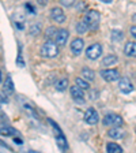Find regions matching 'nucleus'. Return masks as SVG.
<instances>
[{"instance_id":"obj_35","label":"nucleus","mask_w":136,"mask_h":153,"mask_svg":"<svg viewBox=\"0 0 136 153\" xmlns=\"http://www.w3.org/2000/svg\"><path fill=\"white\" fill-rule=\"evenodd\" d=\"M0 82H1V73H0Z\"/></svg>"},{"instance_id":"obj_2","label":"nucleus","mask_w":136,"mask_h":153,"mask_svg":"<svg viewBox=\"0 0 136 153\" xmlns=\"http://www.w3.org/2000/svg\"><path fill=\"white\" fill-rule=\"evenodd\" d=\"M41 56L46 59H53L59 55V47L54 41H45L41 47Z\"/></svg>"},{"instance_id":"obj_15","label":"nucleus","mask_w":136,"mask_h":153,"mask_svg":"<svg viewBox=\"0 0 136 153\" xmlns=\"http://www.w3.org/2000/svg\"><path fill=\"white\" fill-rule=\"evenodd\" d=\"M18 131L15 130L11 126H7V124H0V135H4V137H11V135H15Z\"/></svg>"},{"instance_id":"obj_8","label":"nucleus","mask_w":136,"mask_h":153,"mask_svg":"<svg viewBox=\"0 0 136 153\" xmlns=\"http://www.w3.org/2000/svg\"><path fill=\"white\" fill-rule=\"evenodd\" d=\"M99 120V115L94 108H89L85 114V122L87 124H97Z\"/></svg>"},{"instance_id":"obj_4","label":"nucleus","mask_w":136,"mask_h":153,"mask_svg":"<svg viewBox=\"0 0 136 153\" xmlns=\"http://www.w3.org/2000/svg\"><path fill=\"white\" fill-rule=\"evenodd\" d=\"M104 124L105 126H112V128L121 127L124 124V120L120 115H117V114H108L104 118Z\"/></svg>"},{"instance_id":"obj_11","label":"nucleus","mask_w":136,"mask_h":153,"mask_svg":"<svg viewBox=\"0 0 136 153\" xmlns=\"http://www.w3.org/2000/svg\"><path fill=\"white\" fill-rule=\"evenodd\" d=\"M118 89L123 93L128 94V93H131L133 90V85L131 83V81L128 78H120L118 79Z\"/></svg>"},{"instance_id":"obj_26","label":"nucleus","mask_w":136,"mask_h":153,"mask_svg":"<svg viewBox=\"0 0 136 153\" xmlns=\"http://www.w3.org/2000/svg\"><path fill=\"white\" fill-rule=\"evenodd\" d=\"M60 4L64 7H71V6H74V1H70V0H61Z\"/></svg>"},{"instance_id":"obj_20","label":"nucleus","mask_w":136,"mask_h":153,"mask_svg":"<svg viewBox=\"0 0 136 153\" xmlns=\"http://www.w3.org/2000/svg\"><path fill=\"white\" fill-rule=\"evenodd\" d=\"M57 34V29L54 26H49V27L45 30V38H46V41H53V38L56 37Z\"/></svg>"},{"instance_id":"obj_30","label":"nucleus","mask_w":136,"mask_h":153,"mask_svg":"<svg viewBox=\"0 0 136 153\" xmlns=\"http://www.w3.org/2000/svg\"><path fill=\"white\" fill-rule=\"evenodd\" d=\"M129 32H131V34H132V37L136 38V26H131Z\"/></svg>"},{"instance_id":"obj_29","label":"nucleus","mask_w":136,"mask_h":153,"mask_svg":"<svg viewBox=\"0 0 136 153\" xmlns=\"http://www.w3.org/2000/svg\"><path fill=\"white\" fill-rule=\"evenodd\" d=\"M85 7H86V4H85V3H82V1H78V3H76V8H78V11L83 10Z\"/></svg>"},{"instance_id":"obj_13","label":"nucleus","mask_w":136,"mask_h":153,"mask_svg":"<svg viewBox=\"0 0 136 153\" xmlns=\"http://www.w3.org/2000/svg\"><path fill=\"white\" fill-rule=\"evenodd\" d=\"M124 53L128 57H136V42L135 41H128L124 47Z\"/></svg>"},{"instance_id":"obj_22","label":"nucleus","mask_w":136,"mask_h":153,"mask_svg":"<svg viewBox=\"0 0 136 153\" xmlns=\"http://www.w3.org/2000/svg\"><path fill=\"white\" fill-rule=\"evenodd\" d=\"M75 83L76 85L75 86H78L79 89H85V90H87V89H90V83L89 82H86L83 78H75Z\"/></svg>"},{"instance_id":"obj_7","label":"nucleus","mask_w":136,"mask_h":153,"mask_svg":"<svg viewBox=\"0 0 136 153\" xmlns=\"http://www.w3.org/2000/svg\"><path fill=\"white\" fill-rule=\"evenodd\" d=\"M71 97L76 104H85V93L82 89H79L78 86H71Z\"/></svg>"},{"instance_id":"obj_28","label":"nucleus","mask_w":136,"mask_h":153,"mask_svg":"<svg viewBox=\"0 0 136 153\" xmlns=\"http://www.w3.org/2000/svg\"><path fill=\"white\" fill-rule=\"evenodd\" d=\"M7 101H8V100H7V97H4V96L1 94V93H0V105L7 104Z\"/></svg>"},{"instance_id":"obj_25","label":"nucleus","mask_w":136,"mask_h":153,"mask_svg":"<svg viewBox=\"0 0 136 153\" xmlns=\"http://www.w3.org/2000/svg\"><path fill=\"white\" fill-rule=\"evenodd\" d=\"M40 32H41V25L40 23H33L32 26H30V34L32 36H37L40 34Z\"/></svg>"},{"instance_id":"obj_33","label":"nucleus","mask_w":136,"mask_h":153,"mask_svg":"<svg viewBox=\"0 0 136 153\" xmlns=\"http://www.w3.org/2000/svg\"><path fill=\"white\" fill-rule=\"evenodd\" d=\"M0 145H1V146H6V143H4V142H3V141H1V140H0Z\"/></svg>"},{"instance_id":"obj_34","label":"nucleus","mask_w":136,"mask_h":153,"mask_svg":"<svg viewBox=\"0 0 136 153\" xmlns=\"http://www.w3.org/2000/svg\"><path fill=\"white\" fill-rule=\"evenodd\" d=\"M29 153H37V152H34V150H30V152H29Z\"/></svg>"},{"instance_id":"obj_5","label":"nucleus","mask_w":136,"mask_h":153,"mask_svg":"<svg viewBox=\"0 0 136 153\" xmlns=\"http://www.w3.org/2000/svg\"><path fill=\"white\" fill-rule=\"evenodd\" d=\"M101 55H102V45L99 42H94L86 49V56L90 60H97Z\"/></svg>"},{"instance_id":"obj_27","label":"nucleus","mask_w":136,"mask_h":153,"mask_svg":"<svg viewBox=\"0 0 136 153\" xmlns=\"http://www.w3.org/2000/svg\"><path fill=\"white\" fill-rule=\"evenodd\" d=\"M16 63H18L21 67H25V62H23V59H22V56H21V53L18 55V59H16Z\"/></svg>"},{"instance_id":"obj_12","label":"nucleus","mask_w":136,"mask_h":153,"mask_svg":"<svg viewBox=\"0 0 136 153\" xmlns=\"http://www.w3.org/2000/svg\"><path fill=\"white\" fill-rule=\"evenodd\" d=\"M83 48H85V42H83L82 38H75V40H72V42H71V51H72L74 55H80L83 51Z\"/></svg>"},{"instance_id":"obj_3","label":"nucleus","mask_w":136,"mask_h":153,"mask_svg":"<svg viewBox=\"0 0 136 153\" xmlns=\"http://www.w3.org/2000/svg\"><path fill=\"white\" fill-rule=\"evenodd\" d=\"M49 123H51L52 128H53V133H54V137H56V141H57V145H59V148H61L63 150H67L68 149V143H67V140L65 137H64L63 131H61V128L57 126L56 123H54L52 119H49Z\"/></svg>"},{"instance_id":"obj_1","label":"nucleus","mask_w":136,"mask_h":153,"mask_svg":"<svg viewBox=\"0 0 136 153\" xmlns=\"http://www.w3.org/2000/svg\"><path fill=\"white\" fill-rule=\"evenodd\" d=\"M99 21H101V15L98 11L95 10H90L85 14V19L83 22L86 23V26L89 27V30H97L99 27Z\"/></svg>"},{"instance_id":"obj_19","label":"nucleus","mask_w":136,"mask_h":153,"mask_svg":"<svg viewBox=\"0 0 136 153\" xmlns=\"http://www.w3.org/2000/svg\"><path fill=\"white\" fill-rule=\"evenodd\" d=\"M106 152L108 153H123V148H121L118 143L108 142V145H106Z\"/></svg>"},{"instance_id":"obj_21","label":"nucleus","mask_w":136,"mask_h":153,"mask_svg":"<svg viewBox=\"0 0 136 153\" xmlns=\"http://www.w3.org/2000/svg\"><path fill=\"white\" fill-rule=\"evenodd\" d=\"M14 89H15V86H14L12 78L8 75L6 78V82H4V92H7L8 94H11V93H14Z\"/></svg>"},{"instance_id":"obj_24","label":"nucleus","mask_w":136,"mask_h":153,"mask_svg":"<svg viewBox=\"0 0 136 153\" xmlns=\"http://www.w3.org/2000/svg\"><path fill=\"white\" fill-rule=\"evenodd\" d=\"M124 38V33L121 30H113L112 32V41L113 42H118Z\"/></svg>"},{"instance_id":"obj_6","label":"nucleus","mask_w":136,"mask_h":153,"mask_svg":"<svg viewBox=\"0 0 136 153\" xmlns=\"http://www.w3.org/2000/svg\"><path fill=\"white\" fill-rule=\"evenodd\" d=\"M101 76L106 82H114V81L120 79V73L118 70H113V68H108V70H101Z\"/></svg>"},{"instance_id":"obj_17","label":"nucleus","mask_w":136,"mask_h":153,"mask_svg":"<svg viewBox=\"0 0 136 153\" xmlns=\"http://www.w3.org/2000/svg\"><path fill=\"white\" fill-rule=\"evenodd\" d=\"M82 76H83V79H85L86 82H89V81H94L95 73L91 70V68H89V67H85V68L82 70Z\"/></svg>"},{"instance_id":"obj_23","label":"nucleus","mask_w":136,"mask_h":153,"mask_svg":"<svg viewBox=\"0 0 136 153\" xmlns=\"http://www.w3.org/2000/svg\"><path fill=\"white\" fill-rule=\"evenodd\" d=\"M75 29H76V32H78V34H85V33L89 30V27L86 26V23L83 22V21H79V22H76Z\"/></svg>"},{"instance_id":"obj_32","label":"nucleus","mask_w":136,"mask_h":153,"mask_svg":"<svg viewBox=\"0 0 136 153\" xmlns=\"http://www.w3.org/2000/svg\"><path fill=\"white\" fill-rule=\"evenodd\" d=\"M14 142H15V143H18V145H22V143H23V142H22V140H21V138H16V137L14 138Z\"/></svg>"},{"instance_id":"obj_9","label":"nucleus","mask_w":136,"mask_h":153,"mask_svg":"<svg viewBox=\"0 0 136 153\" xmlns=\"http://www.w3.org/2000/svg\"><path fill=\"white\" fill-rule=\"evenodd\" d=\"M51 18L56 23H63L65 21V14H64V11L60 7H53L51 10Z\"/></svg>"},{"instance_id":"obj_36","label":"nucleus","mask_w":136,"mask_h":153,"mask_svg":"<svg viewBox=\"0 0 136 153\" xmlns=\"http://www.w3.org/2000/svg\"><path fill=\"white\" fill-rule=\"evenodd\" d=\"M135 133H136V128H135Z\"/></svg>"},{"instance_id":"obj_14","label":"nucleus","mask_w":136,"mask_h":153,"mask_svg":"<svg viewBox=\"0 0 136 153\" xmlns=\"http://www.w3.org/2000/svg\"><path fill=\"white\" fill-rule=\"evenodd\" d=\"M108 135L110 138H113V140H121L125 135V130L121 127H113L108 131Z\"/></svg>"},{"instance_id":"obj_18","label":"nucleus","mask_w":136,"mask_h":153,"mask_svg":"<svg viewBox=\"0 0 136 153\" xmlns=\"http://www.w3.org/2000/svg\"><path fill=\"white\" fill-rule=\"evenodd\" d=\"M117 56L116 55H108L102 59V66L104 67H109V66H113L114 63H117Z\"/></svg>"},{"instance_id":"obj_31","label":"nucleus","mask_w":136,"mask_h":153,"mask_svg":"<svg viewBox=\"0 0 136 153\" xmlns=\"http://www.w3.org/2000/svg\"><path fill=\"white\" fill-rule=\"evenodd\" d=\"M26 10H29V11H30L32 14H34V8H33L30 4H26Z\"/></svg>"},{"instance_id":"obj_16","label":"nucleus","mask_w":136,"mask_h":153,"mask_svg":"<svg viewBox=\"0 0 136 153\" xmlns=\"http://www.w3.org/2000/svg\"><path fill=\"white\" fill-rule=\"evenodd\" d=\"M68 85H70L68 79L63 76V78H59V79L56 81V83H54V88H56V90H59V92H64V90L68 89Z\"/></svg>"},{"instance_id":"obj_10","label":"nucleus","mask_w":136,"mask_h":153,"mask_svg":"<svg viewBox=\"0 0 136 153\" xmlns=\"http://www.w3.org/2000/svg\"><path fill=\"white\" fill-rule=\"evenodd\" d=\"M68 30L67 29H60V30H57V34L56 37H54V42H56V45L59 47V45H65L67 40H68Z\"/></svg>"}]
</instances>
